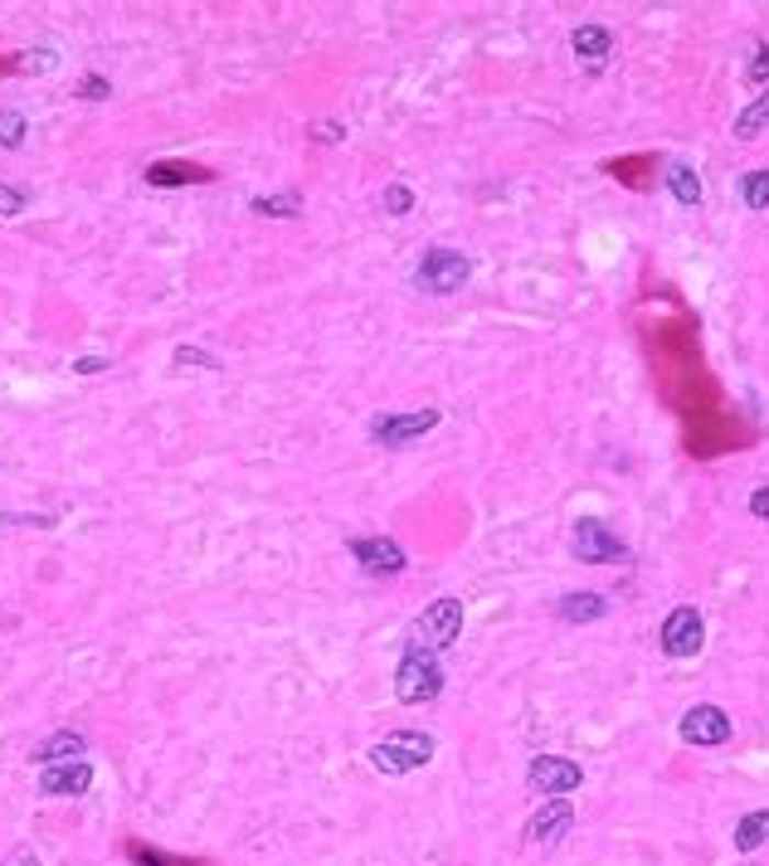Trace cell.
Wrapping results in <instances>:
<instances>
[{
  "instance_id": "1",
  "label": "cell",
  "mask_w": 769,
  "mask_h": 866,
  "mask_svg": "<svg viewBox=\"0 0 769 866\" xmlns=\"http://www.w3.org/2000/svg\"><path fill=\"white\" fill-rule=\"evenodd\" d=\"M638 341L648 351V370L653 385H658L662 404L677 414L682 424V448L692 458H726L755 443V429L731 409L721 380L711 375L706 356H701V326L696 317L682 307L677 292H648L638 302Z\"/></svg>"
},
{
  "instance_id": "2",
  "label": "cell",
  "mask_w": 769,
  "mask_h": 866,
  "mask_svg": "<svg viewBox=\"0 0 769 866\" xmlns=\"http://www.w3.org/2000/svg\"><path fill=\"white\" fill-rule=\"evenodd\" d=\"M458 633H462V599H434L428 609L414 618V633H410V648H420V652H444V648H454L458 643Z\"/></svg>"
},
{
  "instance_id": "3",
  "label": "cell",
  "mask_w": 769,
  "mask_h": 866,
  "mask_svg": "<svg viewBox=\"0 0 769 866\" xmlns=\"http://www.w3.org/2000/svg\"><path fill=\"white\" fill-rule=\"evenodd\" d=\"M438 691H444V667H438V657L410 648L400 657V672H394V696H400L404 706H420V701H434Z\"/></svg>"
},
{
  "instance_id": "4",
  "label": "cell",
  "mask_w": 769,
  "mask_h": 866,
  "mask_svg": "<svg viewBox=\"0 0 769 866\" xmlns=\"http://www.w3.org/2000/svg\"><path fill=\"white\" fill-rule=\"evenodd\" d=\"M428 760H434V740L420 735V730H394V735H384L380 745L370 750V764H376L380 774H410Z\"/></svg>"
},
{
  "instance_id": "5",
  "label": "cell",
  "mask_w": 769,
  "mask_h": 866,
  "mask_svg": "<svg viewBox=\"0 0 769 866\" xmlns=\"http://www.w3.org/2000/svg\"><path fill=\"white\" fill-rule=\"evenodd\" d=\"M472 278V263L462 258L458 249H428L420 258V268H414V283L424 292H434V297H448V292H458L462 283Z\"/></svg>"
},
{
  "instance_id": "6",
  "label": "cell",
  "mask_w": 769,
  "mask_h": 866,
  "mask_svg": "<svg viewBox=\"0 0 769 866\" xmlns=\"http://www.w3.org/2000/svg\"><path fill=\"white\" fill-rule=\"evenodd\" d=\"M570 546H575V555H580L584 565H624V560H628V546L618 541L599 516H580V521H575Z\"/></svg>"
},
{
  "instance_id": "7",
  "label": "cell",
  "mask_w": 769,
  "mask_h": 866,
  "mask_svg": "<svg viewBox=\"0 0 769 866\" xmlns=\"http://www.w3.org/2000/svg\"><path fill=\"white\" fill-rule=\"evenodd\" d=\"M658 643H662L667 657H696L701 643H706V623H701V614L692 609V604H682V609H672L662 618Z\"/></svg>"
},
{
  "instance_id": "8",
  "label": "cell",
  "mask_w": 769,
  "mask_h": 866,
  "mask_svg": "<svg viewBox=\"0 0 769 866\" xmlns=\"http://www.w3.org/2000/svg\"><path fill=\"white\" fill-rule=\"evenodd\" d=\"M428 429H438V409H414V414H376L370 419V438L384 448H400L424 438Z\"/></svg>"
},
{
  "instance_id": "9",
  "label": "cell",
  "mask_w": 769,
  "mask_h": 866,
  "mask_svg": "<svg viewBox=\"0 0 769 866\" xmlns=\"http://www.w3.org/2000/svg\"><path fill=\"white\" fill-rule=\"evenodd\" d=\"M677 735H682L687 745H696V750L726 745V740H731V716L721 711V706H692V711L682 716V726H677Z\"/></svg>"
},
{
  "instance_id": "10",
  "label": "cell",
  "mask_w": 769,
  "mask_h": 866,
  "mask_svg": "<svg viewBox=\"0 0 769 866\" xmlns=\"http://www.w3.org/2000/svg\"><path fill=\"white\" fill-rule=\"evenodd\" d=\"M350 555H356V565L366 570V575H400V570L410 565V555L394 541H384V536H360V541H350Z\"/></svg>"
},
{
  "instance_id": "11",
  "label": "cell",
  "mask_w": 769,
  "mask_h": 866,
  "mask_svg": "<svg viewBox=\"0 0 769 866\" xmlns=\"http://www.w3.org/2000/svg\"><path fill=\"white\" fill-rule=\"evenodd\" d=\"M526 779H531V789H540V794H570V789H580V764H570L560 755H540V760H531Z\"/></svg>"
},
{
  "instance_id": "12",
  "label": "cell",
  "mask_w": 769,
  "mask_h": 866,
  "mask_svg": "<svg viewBox=\"0 0 769 866\" xmlns=\"http://www.w3.org/2000/svg\"><path fill=\"white\" fill-rule=\"evenodd\" d=\"M604 176H614V181L628 185V190H648L653 181H658V156H653V151L614 156V161H604Z\"/></svg>"
},
{
  "instance_id": "13",
  "label": "cell",
  "mask_w": 769,
  "mask_h": 866,
  "mask_svg": "<svg viewBox=\"0 0 769 866\" xmlns=\"http://www.w3.org/2000/svg\"><path fill=\"white\" fill-rule=\"evenodd\" d=\"M200 181H214L210 166H190V161H156V166H146V185H156V190L200 185Z\"/></svg>"
},
{
  "instance_id": "14",
  "label": "cell",
  "mask_w": 769,
  "mask_h": 866,
  "mask_svg": "<svg viewBox=\"0 0 769 866\" xmlns=\"http://www.w3.org/2000/svg\"><path fill=\"white\" fill-rule=\"evenodd\" d=\"M662 181H667V190H672L677 205H687V210H696L701 200H706V190H701V176H696L692 161H667L662 166Z\"/></svg>"
},
{
  "instance_id": "15",
  "label": "cell",
  "mask_w": 769,
  "mask_h": 866,
  "mask_svg": "<svg viewBox=\"0 0 769 866\" xmlns=\"http://www.w3.org/2000/svg\"><path fill=\"white\" fill-rule=\"evenodd\" d=\"M88 784H93V769H88V764H59V769L40 774V794H49V798L88 794Z\"/></svg>"
},
{
  "instance_id": "16",
  "label": "cell",
  "mask_w": 769,
  "mask_h": 866,
  "mask_svg": "<svg viewBox=\"0 0 769 866\" xmlns=\"http://www.w3.org/2000/svg\"><path fill=\"white\" fill-rule=\"evenodd\" d=\"M609 49H614V35H609L604 25H580V30H575V54L584 59V69H590V74H604Z\"/></svg>"
},
{
  "instance_id": "17",
  "label": "cell",
  "mask_w": 769,
  "mask_h": 866,
  "mask_svg": "<svg viewBox=\"0 0 769 866\" xmlns=\"http://www.w3.org/2000/svg\"><path fill=\"white\" fill-rule=\"evenodd\" d=\"M570 823H575V808L565 803V798H556L550 808H540V813L531 818L526 837H531V842H560L565 832H570Z\"/></svg>"
},
{
  "instance_id": "18",
  "label": "cell",
  "mask_w": 769,
  "mask_h": 866,
  "mask_svg": "<svg viewBox=\"0 0 769 866\" xmlns=\"http://www.w3.org/2000/svg\"><path fill=\"white\" fill-rule=\"evenodd\" d=\"M248 210L264 220H298L302 215V195L298 190H282V195H254L248 200Z\"/></svg>"
},
{
  "instance_id": "19",
  "label": "cell",
  "mask_w": 769,
  "mask_h": 866,
  "mask_svg": "<svg viewBox=\"0 0 769 866\" xmlns=\"http://www.w3.org/2000/svg\"><path fill=\"white\" fill-rule=\"evenodd\" d=\"M765 842H769V808H755V813H745L735 823V852H755Z\"/></svg>"
},
{
  "instance_id": "20",
  "label": "cell",
  "mask_w": 769,
  "mask_h": 866,
  "mask_svg": "<svg viewBox=\"0 0 769 866\" xmlns=\"http://www.w3.org/2000/svg\"><path fill=\"white\" fill-rule=\"evenodd\" d=\"M609 604L599 599V594H565L560 599V618L565 623H594V618H604Z\"/></svg>"
},
{
  "instance_id": "21",
  "label": "cell",
  "mask_w": 769,
  "mask_h": 866,
  "mask_svg": "<svg viewBox=\"0 0 769 866\" xmlns=\"http://www.w3.org/2000/svg\"><path fill=\"white\" fill-rule=\"evenodd\" d=\"M765 127H769V88H765L760 98H755L750 108L740 112V117H735V127H731V132H735V137H740V142H755Z\"/></svg>"
},
{
  "instance_id": "22",
  "label": "cell",
  "mask_w": 769,
  "mask_h": 866,
  "mask_svg": "<svg viewBox=\"0 0 769 866\" xmlns=\"http://www.w3.org/2000/svg\"><path fill=\"white\" fill-rule=\"evenodd\" d=\"M127 862L132 866H205L200 857H171V852L146 847V842H127Z\"/></svg>"
},
{
  "instance_id": "23",
  "label": "cell",
  "mask_w": 769,
  "mask_h": 866,
  "mask_svg": "<svg viewBox=\"0 0 769 866\" xmlns=\"http://www.w3.org/2000/svg\"><path fill=\"white\" fill-rule=\"evenodd\" d=\"M78 750H83V735H74V730H64V735L44 740V745L35 750V760H40V764H49V760H74Z\"/></svg>"
},
{
  "instance_id": "24",
  "label": "cell",
  "mask_w": 769,
  "mask_h": 866,
  "mask_svg": "<svg viewBox=\"0 0 769 866\" xmlns=\"http://www.w3.org/2000/svg\"><path fill=\"white\" fill-rule=\"evenodd\" d=\"M740 200H745L750 210H769V171L740 176Z\"/></svg>"
},
{
  "instance_id": "25",
  "label": "cell",
  "mask_w": 769,
  "mask_h": 866,
  "mask_svg": "<svg viewBox=\"0 0 769 866\" xmlns=\"http://www.w3.org/2000/svg\"><path fill=\"white\" fill-rule=\"evenodd\" d=\"M25 112H15V108H0V146H10V151H15V146H25Z\"/></svg>"
},
{
  "instance_id": "26",
  "label": "cell",
  "mask_w": 769,
  "mask_h": 866,
  "mask_svg": "<svg viewBox=\"0 0 769 866\" xmlns=\"http://www.w3.org/2000/svg\"><path fill=\"white\" fill-rule=\"evenodd\" d=\"M78 98H88V103H103V98H112V83L103 74H83V83H78Z\"/></svg>"
},
{
  "instance_id": "27",
  "label": "cell",
  "mask_w": 769,
  "mask_h": 866,
  "mask_svg": "<svg viewBox=\"0 0 769 866\" xmlns=\"http://www.w3.org/2000/svg\"><path fill=\"white\" fill-rule=\"evenodd\" d=\"M384 210H390V215H410L414 210L410 185H384Z\"/></svg>"
},
{
  "instance_id": "28",
  "label": "cell",
  "mask_w": 769,
  "mask_h": 866,
  "mask_svg": "<svg viewBox=\"0 0 769 866\" xmlns=\"http://www.w3.org/2000/svg\"><path fill=\"white\" fill-rule=\"evenodd\" d=\"M745 78H750V83H769V44H755L750 69H745Z\"/></svg>"
},
{
  "instance_id": "29",
  "label": "cell",
  "mask_w": 769,
  "mask_h": 866,
  "mask_svg": "<svg viewBox=\"0 0 769 866\" xmlns=\"http://www.w3.org/2000/svg\"><path fill=\"white\" fill-rule=\"evenodd\" d=\"M176 361H180V365H205V370H220V361H214L210 351H196V346H176Z\"/></svg>"
},
{
  "instance_id": "30",
  "label": "cell",
  "mask_w": 769,
  "mask_h": 866,
  "mask_svg": "<svg viewBox=\"0 0 769 866\" xmlns=\"http://www.w3.org/2000/svg\"><path fill=\"white\" fill-rule=\"evenodd\" d=\"M25 210V190H15V185H0V215H20Z\"/></svg>"
},
{
  "instance_id": "31",
  "label": "cell",
  "mask_w": 769,
  "mask_h": 866,
  "mask_svg": "<svg viewBox=\"0 0 769 866\" xmlns=\"http://www.w3.org/2000/svg\"><path fill=\"white\" fill-rule=\"evenodd\" d=\"M750 516H760V521H769V487L750 492Z\"/></svg>"
},
{
  "instance_id": "32",
  "label": "cell",
  "mask_w": 769,
  "mask_h": 866,
  "mask_svg": "<svg viewBox=\"0 0 769 866\" xmlns=\"http://www.w3.org/2000/svg\"><path fill=\"white\" fill-rule=\"evenodd\" d=\"M74 370L78 375H98V370H108V361L103 356H83V361H74Z\"/></svg>"
},
{
  "instance_id": "33",
  "label": "cell",
  "mask_w": 769,
  "mask_h": 866,
  "mask_svg": "<svg viewBox=\"0 0 769 866\" xmlns=\"http://www.w3.org/2000/svg\"><path fill=\"white\" fill-rule=\"evenodd\" d=\"M342 137H346L342 122H322V127H316V142H342Z\"/></svg>"
},
{
  "instance_id": "34",
  "label": "cell",
  "mask_w": 769,
  "mask_h": 866,
  "mask_svg": "<svg viewBox=\"0 0 769 866\" xmlns=\"http://www.w3.org/2000/svg\"><path fill=\"white\" fill-rule=\"evenodd\" d=\"M5 866H40V857H35V852L20 847V852H10V862H5Z\"/></svg>"
}]
</instances>
